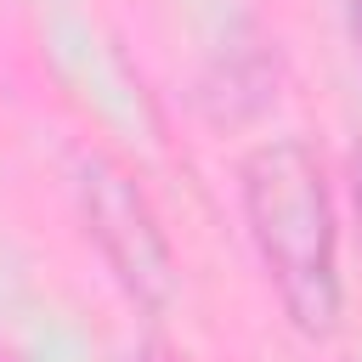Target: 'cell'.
<instances>
[{
    "mask_svg": "<svg viewBox=\"0 0 362 362\" xmlns=\"http://www.w3.org/2000/svg\"><path fill=\"white\" fill-rule=\"evenodd\" d=\"M238 209L288 328L300 339H334L345 317L339 209L311 141L300 136L255 141L238 158Z\"/></svg>",
    "mask_w": 362,
    "mask_h": 362,
    "instance_id": "obj_1",
    "label": "cell"
},
{
    "mask_svg": "<svg viewBox=\"0 0 362 362\" xmlns=\"http://www.w3.org/2000/svg\"><path fill=\"white\" fill-rule=\"evenodd\" d=\"M74 198H79V221L85 238L96 243L107 277L124 288V300L147 317L170 311L175 300V249L158 226L153 198L141 192V181L107 158V153H85L79 175H74Z\"/></svg>",
    "mask_w": 362,
    "mask_h": 362,
    "instance_id": "obj_2",
    "label": "cell"
},
{
    "mask_svg": "<svg viewBox=\"0 0 362 362\" xmlns=\"http://www.w3.org/2000/svg\"><path fill=\"white\" fill-rule=\"evenodd\" d=\"M345 181H351V209H356V226H362V136H356V147L345 158Z\"/></svg>",
    "mask_w": 362,
    "mask_h": 362,
    "instance_id": "obj_3",
    "label": "cell"
},
{
    "mask_svg": "<svg viewBox=\"0 0 362 362\" xmlns=\"http://www.w3.org/2000/svg\"><path fill=\"white\" fill-rule=\"evenodd\" d=\"M130 362H181V356H175V351H164V345H141Z\"/></svg>",
    "mask_w": 362,
    "mask_h": 362,
    "instance_id": "obj_4",
    "label": "cell"
},
{
    "mask_svg": "<svg viewBox=\"0 0 362 362\" xmlns=\"http://www.w3.org/2000/svg\"><path fill=\"white\" fill-rule=\"evenodd\" d=\"M351 45H356V57H362V0H351Z\"/></svg>",
    "mask_w": 362,
    "mask_h": 362,
    "instance_id": "obj_5",
    "label": "cell"
},
{
    "mask_svg": "<svg viewBox=\"0 0 362 362\" xmlns=\"http://www.w3.org/2000/svg\"><path fill=\"white\" fill-rule=\"evenodd\" d=\"M0 362H23V356H17V345H11L6 334H0Z\"/></svg>",
    "mask_w": 362,
    "mask_h": 362,
    "instance_id": "obj_6",
    "label": "cell"
}]
</instances>
